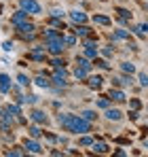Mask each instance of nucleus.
<instances>
[{
  "label": "nucleus",
  "instance_id": "obj_1",
  "mask_svg": "<svg viewBox=\"0 0 148 157\" xmlns=\"http://www.w3.org/2000/svg\"><path fill=\"white\" fill-rule=\"evenodd\" d=\"M57 121H59L61 128H66L68 132H72V134H87V132L91 130L89 121L83 119V117H78V115H59Z\"/></svg>",
  "mask_w": 148,
  "mask_h": 157
},
{
  "label": "nucleus",
  "instance_id": "obj_2",
  "mask_svg": "<svg viewBox=\"0 0 148 157\" xmlns=\"http://www.w3.org/2000/svg\"><path fill=\"white\" fill-rule=\"evenodd\" d=\"M19 6H21V11L30 13V15H38V13H43V9H40V4H38L36 0H19Z\"/></svg>",
  "mask_w": 148,
  "mask_h": 157
},
{
  "label": "nucleus",
  "instance_id": "obj_3",
  "mask_svg": "<svg viewBox=\"0 0 148 157\" xmlns=\"http://www.w3.org/2000/svg\"><path fill=\"white\" fill-rule=\"evenodd\" d=\"M25 19H28V13L25 11H17L13 17H11V21H13V26H19V24H24Z\"/></svg>",
  "mask_w": 148,
  "mask_h": 157
},
{
  "label": "nucleus",
  "instance_id": "obj_4",
  "mask_svg": "<svg viewBox=\"0 0 148 157\" xmlns=\"http://www.w3.org/2000/svg\"><path fill=\"white\" fill-rule=\"evenodd\" d=\"M108 98H110V100H114V102H123V100H125V94L121 91V89H110V91H108Z\"/></svg>",
  "mask_w": 148,
  "mask_h": 157
},
{
  "label": "nucleus",
  "instance_id": "obj_5",
  "mask_svg": "<svg viewBox=\"0 0 148 157\" xmlns=\"http://www.w3.org/2000/svg\"><path fill=\"white\" fill-rule=\"evenodd\" d=\"M9 89H11V78H9V75H0V91L6 94Z\"/></svg>",
  "mask_w": 148,
  "mask_h": 157
},
{
  "label": "nucleus",
  "instance_id": "obj_6",
  "mask_svg": "<svg viewBox=\"0 0 148 157\" xmlns=\"http://www.w3.org/2000/svg\"><path fill=\"white\" fill-rule=\"evenodd\" d=\"M106 117H108L110 121H119L123 115H121V110H119V108H108V110H106Z\"/></svg>",
  "mask_w": 148,
  "mask_h": 157
},
{
  "label": "nucleus",
  "instance_id": "obj_7",
  "mask_svg": "<svg viewBox=\"0 0 148 157\" xmlns=\"http://www.w3.org/2000/svg\"><path fill=\"white\" fill-rule=\"evenodd\" d=\"M25 149H28V151H32V153H43L40 144H38V142H34V140H25Z\"/></svg>",
  "mask_w": 148,
  "mask_h": 157
},
{
  "label": "nucleus",
  "instance_id": "obj_8",
  "mask_svg": "<svg viewBox=\"0 0 148 157\" xmlns=\"http://www.w3.org/2000/svg\"><path fill=\"white\" fill-rule=\"evenodd\" d=\"M70 19L76 21V24H83L87 17H85V13H83V11H72V13H70Z\"/></svg>",
  "mask_w": 148,
  "mask_h": 157
},
{
  "label": "nucleus",
  "instance_id": "obj_9",
  "mask_svg": "<svg viewBox=\"0 0 148 157\" xmlns=\"http://www.w3.org/2000/svg\"><path fill=\"white\" fill-rule=\"evenodd\" d=\"M53 78H55V83H57V85H66V72H64V70H57Z\"/></svg>",
  "mask_w": 148,
  "mask_h": 157
},
{
  "label": "nucleus",
  "instance_id": "obj_10",
  "mask_svg": "<svg viewBox=\"0 0 148 157\" xmlns=\"http://www.w3.org/2000/svg\"><path fill=\"white\" fill-rule=\"evenodd\" d=\"M32 119L38 121V123H43V121H47V115H45L43 110H34V113H32Z\"/></svg>",
  "mask_w": 148,
  "mask_h": 157
},
{
  "label": "nucleus",
  "instance_id": "obj_11",
  "mask_svg": "<svg viewBox=\"0 0 148 157\" xmlns=\"http://www.w3.org/2000/svg\"><path fill=\"white\" fill-rule=\"evenodd\" d=\"M121 68H123V72H129V75H133V72H135V66H133V64H129V62H123V64H121Z\"/></svg>",
  "mask_w": 148,
  "mask_h": 157
},
{
  "label": "nucleus",
  "instance_id": "obj_12",
  "mask_svg": "<svg viewBox=\"0 0 148 157\" xmlns=\"http://www.w3.org/2000/svg\"><path fill=\"white\" fill-rule=\"evenodd\" d=\"M89 85L95 87V89H99V87H102V77H91L89 78Z\"/></svg>",
  "mask_w": 148,
  "mask_h": 157
},
{
  "label": "nucleus",
  "instance_id": "obj_13",
  "mask_svg": "<svg viewBox=\"0 0 148 157\" xmlns=\"http://www.w3.org/2000/svg\"><path fill=\"white\" fill-rule=\"evenodd\" d=\"M93 21H95V24H102V26H108V24H110V19H108V17H104V15H95V17H93Z\"/></svg>",
  "mask_w": 148,
  "mask_h": 157
},
{
  "label": "nucleus",
  "instance_id": "obj_14",
  "mask_svg": "<svg viewBox=\"0 0 148 157\" xmlns=\"http://www.w3.org/2000/svg\"><path fill=\"white\" fill-rule=\"evenodd\" d=\"M127 36H129V34H127L125 30H117V32L112 34V38H114V40H121V38H127Z\"/></svg>",
  "mask_w": 148,
  "mask_h": 157
},
{
  "label": "nucleus",
  "instance_id": "obj_15",
  "mask_svg": "<svg viewBox=\"0 0 148 157\" xmlns=\"http://www.w3.org/2000/svg\"><path fill=\"white\" fill-rule=\"evenodd\" d=\"M74 77H76V78H85V77H87V68H83V66L76 68V70H74Z\"/></svg>",
  "mask_w": 148,
  "mask_h": 157
},
{
  "label": "nucleus",
  "instance_id": "obj_16",
  "mask_svg": "<svg viewBox=\"0 0 148 157\" xmlns=\"http://www.w3.org/2000/svg\"><path fill=\"white\" fill-rule=\"evenodd\" d=\"M83 119L91 121V119H95V113H93V110H85V113H83Z\"/></svg>",
  "mask_w": 148,
  "mask_h": 157
},
{
  "label": "nucleus",
  "instance_id": "obj_17",
  "mask_svg": "<svg viewBox=\"0 0 148 157\" xmlns=\"http://www.w3.org/2000/svg\"><path fill=\"white\" fill-rule=\"evenodd\" d=\"M36 85H38V87H49V81L43 78V77H38V78H36Z\"/></svg>",
  "mask_w": 148,
  "mask_h": 157
},
{
  "label": "nucleus",
  "instance_id": "obj_18",
  "mask_svg": "<svg viewBox=\"0 0 148 157\" xmlns=\"http://www.w3.org/2000/svg\"><path fill=\"white\" fill-rule=\"evenodd\" d=\"M6 110H9V113H13V115H19V113H21L17 104H9V108H6Z\"/></svg>",
  "mask_w": 148,
  "mask_h": 157
},
{
  "label": "nucleus",
  "instance_id": "obj_19",
  "mask_svg": "<svg viewBox=\"0 0 148 157\" xmlns=\"http://www.w3.org/2000/svg\"><path fill=\"white\" fill-rule=\"evenodd\" d=\"M93 149H95L98 153H108V147H106V144H93Z\"/></svg>",
  "mask_w": 148,
  "mask_h": 157
},
{
  "label": "nucleus",
  "instance_id": "obj_20",
  "mask_svg": "<svg viewBox=\"0 0 148 157\" xmlns=\"http://www.w3.org/2000/svg\"><path fill=\"white\" fill-rule=\"evenodd\" d=\"M74 32H76V34H80V36H87V34H89V28L80 26V28H78V30H74Z\"/></svg>",
  "mask_w": 148,
  "mask_h": 157
},
{
  "label": "nucleus",
  "instance_id": "obj_21",
  "mask_svg": "<svg viewBox=\"0 0 148 157\" xmlns=\"http://www.w3.org/2000/svg\"><path fill=\"white\" fill-rule=\"evenodd\" d=\"M30 134H32V138H38V136H40L43 132H40L38 128H36V125H34V128H30Z\"/></svg>",
  "mask_w": 148,
  "mask_h": 157
},
{
  "label": "nucleus",
  "instance_id": "obj_22",
  "mask_svg": "<svg viewBox=\"0 0 148 157\" xmlns=\"http://www.w3.org/2000/svg\"><path fill=\"white\" fill-rule=\"evenodd\" d=\"M78 64H80V66H83V68H87V70H89V68H91V64H89V62H87V59H85V57H78Z\"/></svg>",
  "mask_w": 148,
  "mask_h": 157
},
{
  "label": "nucleus",
  "instance_id": "obj_23",
  "mask_svg": "<svg viewBox=\"0 0 148 157\" xmlns=\"http://www.w3.org/2000/svg\"><path fill=\"white\" fill-rule=\"evenodd\" d=\"M17 81H19L21 85H30V78L25 77V75H19V77H17Z\"/></svg>",
  "mask_w": 148,
  "mask_h": 157
},
{
  "label": "nucleus",
  "instance_id": "obj_24",
  "mask_svg": "<svg viewBox=\"0 0 148 157\" xmlns=\"http://www.w3.org/2000/svg\"><path fill=\"white\" fill-rule=\"evenodd\" d=\"M108 104H110V98H108V100H106V98H102V100L98 102V106H102V108H108Z\"/></svg>",
  "mask_w": 148,
  "mask_h": 157
},
{
  "label": "nucleus",
  "instance_id": "obj_25",
  "mask_svg": "<svg viewBox=\"0 0 148 157\" xmlns=\"http://www.w3.org/2000/svg\"><path fill=\"white\" fill-rule=\"evenodd\" d=\"M140 83L144 85V87H148V75L144 72V75H140Z\"/></svg>",
  "mask_w": 148,
  "mask_h": 157
},
{
  "label": "nucleus",
  "instance_id": "obj_26",
  "mask_svg": "<svg viewBox=\"0 0 148 157\" xmlns=\"http://www.w3.org/2000/svg\"><path fill=\"white\" fill-rule=\"evenodd\" d=\"M80 144L83 147H89V144H93V140L91 138H80Z\"/></svg>",
  "mask_w": 148,
  "mask_h": 157
},
{
  "label": "nucleus",
  "instance_id": "obj_27",
  "mask_svg": "<svg viewBox=\"0 0 148 157\" xmlns=\"http://www.w3.org/2000/svg\"><path fill=\"white\" fill-rule=\"evenodd\" d=\"M95 64H98L99 68H108V62H104V59H98V62H95Z\"/></svg>",
  "mask_w": 148,
  "mask_h": 157
},
{
  "label": "nucleus",
  "instance_id": "obj_28",
  "mask_svg": "<svg viewBox=\"0 0 148 157\" xmlns=\"http://www.w3.org/2000/svg\"><path fill=\"white\" fill-rule=\"evenodd\" d=\"M51 15H53V17H61V15H64V11H59V9H55V11H53Z\"/></svg>",
  "mask_w": 148,
  "mask_h": 157
},
{
  "label": "nucleus",
  "instance_id": "obj_29",
  "mask_svg": "<svg viewBox=\"0 0 148 157\" xmlns=\"http://www.w3.org/2000/svg\"><path fill=\"white\" fill-rule=\"evenodd\" d=\"M2 47H4V51H11V49H13V43H9V40H6Z\"/></svg>",
  "mask_w": 148,
  "mask_h": 157
},
{
  "label": "nucleus",
  "instance_id": "obj_30",
  "mask_svg": "<svg viewBox=\"0 0 148 157\" xmlns=\"http://www.w3.org/2000/svg\"><path fill=\"white\" fill-rule=\"evenodd\" d=\"M66 43H68V45H76V38H74V36H68Z\"/></svg>",
  "mask_w": 148,
  "mask_h": 157
},
{
  "label": "nucleus",
  "instance_id": "obj_31",
  "mask_svg": "<svg viewBox=\"0 0 148 157\" xmlns=\"http://www.w3.org/2000/svg\"><path fill=\"white\" fill-rule=\"evenodd\" d=\"M53 66H57V68L64 66V59H53Z\"/></svg>",
  "mask_w": 148,
  "mask_h": 157
},
{
  "label": "nucleus",
  "instance_id": "obj_32",
  "mask_svg": "<svg viewBox=\"0 0 148 157\" xmlns=\"http://www.w3.org/2000/svg\"><path fill=\"white\" fill-rule=\"evenodd\" d=\"M104 55H108V57H110V55H112V49H110V47H106V49H104Z\"/></svg>",
  "mask_w": 148,
  "mask_h": 157
},
{
  "label": "nucleus",
  "instance_id": "obj_33",
  "mask_svg": "<svg viewBox=\"0 0 148 157\" xmlns=\"http://www.w3.org/2000/svg\"><path fill=\"white\" fill-rule=\"evenodd\" d=\"M131 108H140V102L138 100H131Z\"/></svg>",
  "mask_w": 148,
  "mask_h": 157
}]
</instances>
